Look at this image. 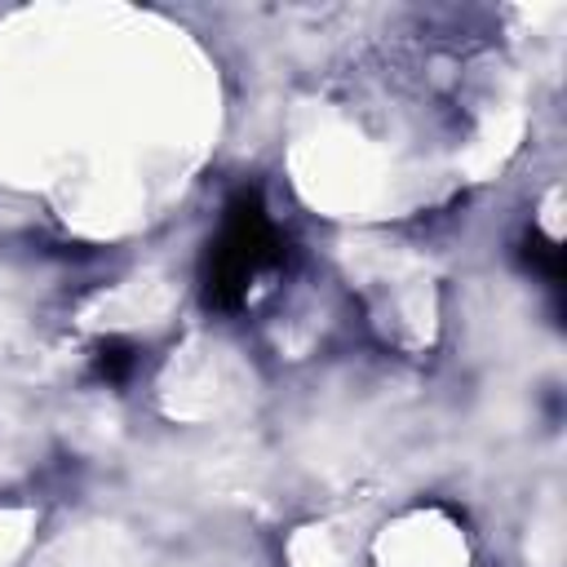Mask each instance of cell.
<instances>
[{
    "instance_id": "cell-1",
    "label": "cell",
    "mask_w": 567,
    "mask_h": 567,
    "mask_svg": "<svg viewBox=\"0 0 567 567\" xmlns=\"http://www.w3.org/2000/svg\"><path fill=\"white\" fill-rule=\"evenodd\" d=\"M284 235L257 190H239L226 204L221 230L204 257V301L213 310H244L266 275L284 266Z\"/></svg>"
},
{
    "instance_id": "cell-2",
    "label": "cell",
    "mask_w": 567,
    "mask_h": 567,
    "mask_svg": "<svg viewBox=\"0 0 567 567\" xmlns=\"http://www.w3.org/2000/svg\"><path fill=\"white\" fill-rule=\"evenodd\" d=\"M133 363H137V350H133L128 341H106V346H97V354H93V372H97L102 381H111V385H124L128 372H133Z\"/></svg>"
}]
</instances>
